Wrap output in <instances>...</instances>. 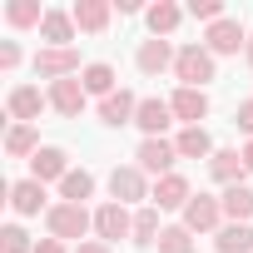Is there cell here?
Instances as JSON below:
<instances>
[{"label":"cell","mask_w":253,"mask_h":253,"mask_svg":"<svg viewBox=\"0 0 253 253\" xmlns=\"http://www.w3.org/2000/svg\"><path fill=\"white\" fill-rule=\"evenodd\" d=\"M218 253H253V223H228L218 228Z\"/></svg>","instance_id":"25"},{"label":"cell","mask_w":253,"mask_h":253,"mask_svg":"<svg viewBox=\"0 0 253 253\" xmlns=\"http://www.w3.org/2000/svg\"><path fill=\"white\" fill-rule=\"evenodd\" d=\"M40 35L50 40V50H70V40H75V15H65V10H45Z\"/></svg>","instance_id":"19"},{"label":"cell","mask_w":253,"mask_h":253,"mask_svg":"<svg viewBox=\"0 0 253 253\" xmlns=\"http://www.w3.org/2000/svg\"><path fill=\"white\" fill-rule=\"evenodd\" d=\"M15 65H20V45L5 40V45H0V70H15Z\"/></svg>","instance_id":"33"},{"label":"cell","mask_w":253,"mask_h":253,"mask_svg":"<svg viewBox=\"0 0 253 253\" xmlns=\"http://www.w3.org/2000/svg\"><path fill=\"white\" fill-rule=\"evenodd\" d=\"M10 209H15V213H40V209H45V184H40V179L10 184ZM45 213H50V209H45Z\"/></svg>","instance_id":"18"},{"label":"cell","mask_w":253,"mask_h":253,"mask_svg":"<svg viewBox=\"0 0 253 253\" xmlns=\"http://www.w3.org/2000/svg\"><path fill=\"white\" fill-rule=\"evenodd\" d=\"M75 253H114V248H109V243H99V238H94V243H80V248H75Z\"/></svg>","instance_id":"36"},{"label":"cell","mask_w":253,"mask_h":253,"mask_svg":"<svg viewBox=\"0 0 253 253\" xmlns=\"http://www.w3.org/2000/svg\"><path fill=\"white\" fill-rule=\"evenodd\" d=\"M94 233H99V243H114V238H134V218L124 213V204H104V209L94 213Z\"/></svg>","instance_id":"6"},{"label":"cell","mask_w":253,"mask_h":253,"mask_svg":"<svg viewBox=\"0 0 253 253\" xmlns=\"http://www.w3.org/2000/svg\"><path fill=\"white\" fill-rule=\"evenodd\" d=\"M174 75L184 80V89H204V84L213 80V55H209L204 45H184L179 60H174Z\"/></svg>","instance_id":"2"},{"label":"cell","mask_w":253,"mask_h":253,"mask_svg":"<svg viewBox=\"0 0 253 253\" xmlns=\"http://www.w3.org/2000/svg\"><path fill=\"white\" fill-rule=\"evenodd\" d=\"M189 179L184 174H164L159 184H154V209H189Z\"/></svg>","instance_id":"15"},{"label":"cell","mask_w":253,"mask_h":253,"mask_svg":"<svg viewBox=\"0 0 253 253\" xmlns=\"http://www.w3.org/2000/svg\"><path fill=\"white\" fill-rule=\"evenodd\" d=\"M218 218H223V204L209 199V194L189 199V209H184V228L189 233H209V228H218Z\"/></svg>","instance_id":"7"},{"label":"cell","mask_w":253,"mask_h":253,"mask_svg":"<svg viewBox=\"0 0 253 253\" xmlns=\"http://www.w3.org/2000/svg\"><path fill=\"white\" fill-rule=\"evenodd\" d=\"M204 50H209V55H238V50H248V30H243L238 20H218V25H209Z\"/></svg>","instance_id":"3"},{"label":"cell","mask_w":253,"mask_h":253,"mask_svg":"<svg viewBox=\"0 0 253 253\" xmlns=\"http://www.w3.org/2000/svg\"><path fill=\"white\" fill-rule=\"evenodd\" d=\"M174 149H179V159H213V139H209L204 124H199V129H184L174 139Z\"/></svg>","instance_id":"22"},{"label":"cell","mask_w":253,"mask_h":253,"mask_svg":"<svg viewBox=\"0 0 253 253\" xmlns=\"http://www.w3.org/2000/svg\"><path fill=\"white\" fill-rule=\"evenodd\" d=\"M233 124H238V129H248V134H253V99H243V104H238Z\"/></svg>","instance_id":"34"},{"label":"cell","mask_w":253,"mask_h":253,"mask_svg":"<svg viewBox=\"0 0 253 253\" xmlns=\"http://www.w3.org/2000/svg\"><path fill=\"white\" fill-rule=\"evenodd\" d=\"M45 228H50V238H84L89 228H94V218L84 213V204H50V213H45Z\"/></svg>","instance_id":"1"},{"label":"cell","mask_w":253,"mask_h":253,"mask_svg":"<svg viewBox=\"0 0 253 253\" xmlns=\"http://www.w3.org/2000/svg\"><path fill=\"white\" fill-rule=\"evenodd\" d=\"M209 174L218 179V184H243V174H248V164H243V154L238 149H213V159H209Z\"/></svg>","instance_id":"14"},{"label":"cell","mask_w":253,"mask_h":253,"mask_svg":"<svg viewBox=\"0 0 253 253\" xmlns=\"http://www.w3.org/2000/svg\"><path fill=\"white\" fill-rule=\"evenodd\" d=\"M50 104V94H40L35 84H15L10 89V114L20 119V124H30V119H40V109Z\"/></svg>","instance_id":"13"},{"label":"cell","mask_w":253,"mask_h":253,"mask_svg":"<svg viewBox=\"0 0 253 253\" xmlns=\"http://www.w3.org/2000/svg\"><path fill=\"white\" fill-rule=\"evenodd\" d=\"M243 55H248V65H253V35H248V50H243Z\"/></svg>","instance_id":"38"},{"label":"cell","mask_w":253,"mask_h":253,"mask_svg":"<svg viewBox=\"0 0 253 253\" xmlns=\"http://www.w3.org/2000/svg\"><path fill=\"white\" fill-rule=\"evenodd\" d=\"M243 164H248V169H253V139H248V149H243Z\"/></svg>","instance_id":"37"},{"label":"cell","mask_w":253,"mask_h":253,"mask_svg":"<svg viewBox=\"0 0 253 253\" xmlns=\"http://www.w3.org/2000/svg\"><path fill=\"white\" fill-rule=\"evenodd\" d=\"M159 209H139L134 213V243H159Z\"/></svg>","instance_id":"29"},{"label":"cell","mask_w":253,"mask_h":253,"mask_svg":"<svg viewBox=\"0 0 253 253\" xmlns=\"http://www.w3.org/2000/svg\"><path fill=\"white\" fill-rule=\"evenodd\" d=\"M89 194H94V174H89V169H70V174L60 179V199H65V204H84Z\"/></svg>","instance_id":"23"},{"label":"cell","mask_w":253,"mask_h":253,"mask_svg":"<svg viewBox=\"0 0 253 253\" xmlns=\"http://www.w3.org/2000/svg\"><path fill=\"white\" fill-rule=\"evenodd\" d=\"M134 114H139V99H134L129 89H114L109 99H99V119L109 124V129H119V124H134Z\"/></svg>","instance_id":"11"},{"label":"cell","mask_w":253,"mask_h":253,"mask_svg":"<svg viewBox=\"0 0 253 253\" xmlns=\"http://www.w3.org/2000/svg\"><path fill=\"white\" fill-rule=\"evenodd\" d=\"M50 104L65 114V119H80V109H84V84L70 75V80H55L50 84Z\"/></svg>","instance_id":"12"},{"label":"cell","mask_w":253,"mask_h":253,"mask_svg":"<svg viewBox=\"0 0 253 253\" xmlns=\"http://www.w3.org/2000/svg\"><path fill=\"white\" fill-rule=\"evenodd\" d=\"M174 60H179V55L169 50V40H144V45H139V55H134V65H139L144 75H164Z\"/></svg>","instance_id":"17"},{"label":"cell","mask_w":253,"mask_h":253,"mask_svg":"<svg viewBox=\"0 0 253 253\" xmlns=\"http://www.w3.org/2000/svg\"><path fill=\"white\" fill-rule=\"evenodd\" d=\"M35 75H45L50 84H55V80H70V75H84V70H80V50H50V45H45V50L35 55Z\"/></svg>","instance_id":"4"},{"label":"cell","mask_w":253,"mask_h":253,"mask_svg":"<svg viewBox=\"0 0 253 253\" xmlns=\"http://www.w3.org/2000/svg\"><path fill=\"white\" fill-rule=\"evenodd\" d=\"M75 25L80 30H89V35H99L104 25H109V15H114V5H109V0H75Z\"/></svg>","instance_id":"16"},{"label":"cell","mask_w":253,"mask_h":253,"mask_svg":"<svg viewBox=\"0 0 253 253\" xmlns=\"http://www.w3.org/2000/svg\"><path fill=\"white\" fill-rule=\"evenodd\" d=\"M109 194H114V204H134V199H144V194H149V189H144V169H139V164L114 169V174H109Z\"/></svg>","instance_id":"8"},{"label":"cell","mask_w":253,"mask_h":253,"mask_svg":"<svg viewBox=\"0 0 253 253\" xmlns=\"http://www.w3.org/2000/svg\"><path fill=\"white\" fill-rule=\"evenodd\" d=\"M35 253H65V243H60V238H40V243H35Z\"/></svg>","instance_id":"35"},{"label":"cell","mask_w":253,"mask_h":253,"mask_svg":"<svg viewBox=\"0 0 253 253\" xmlns=\"http://www.w3.org/2000/svg\"><path fill=\"white\" fill-rule=\"evenodd\" d=\"M5 20L15 30H30V25H45V10H40V0H10L5 5Z\"/></svg>","instance_id":"27"},{"label":"cell","mask_w":253,"mask_h":253,"mask_svg":"<svg viewBox=\"0 0 253 253\" xmlns=\"http://www.w3.org/2000/svg\"><path fill=\"white\" fill-rule=\"evenodd\" d=\"M144 20H149L154 40H164V35H174V30H179L184 10H179V5H169V0H159V5H149V10H144Z\"/></svg>","instance_id":"21"},{"label":"cell","mask_w":253,"mask_h":253,"mask_svg":"<svg viewBox=\"0 0 253 253\" xmlns=\"http://www.w3.org/2000/svg\"><path fill=\"white\" fill-rule=\"evenodd\" d=\"M134 124L144 129V139H159L169 124H174V109H169V99H139V114H134Z\"/></svg>","instance_id":"9"},{"label":"cell","mask_w":253,"mask_h":253,"mask_svg":"<svg viewBox=\"0 0 253 253\" xmlns=\"http://www.w3.org/2000/svg\"><path fill=\"white\" fill-rule=\"evenodd\" d=\"M159 253H194V233L179 223V228H164L159 233Z\"/></svg>","instance_id":"30"},{"label":"cell","mask_w":253,"mask_h":253,"mask_svg":"<svg viewBox=\"0 0 253 253\" xmlns=\"http://www.w3.org/2000/svg\"><path fill=\"white\" fill-rule=\"evenodd\" d=\"M5 154H10V159H25V154L35 159V154H40V144H35V129H30V124H15V129L5 134Z\"/></svg>","instance_id":"28"},{"label":"cell","mask_w":253,"mask_h":253,"mask_svg":"<svg viewBox=\"0 0 253 253\" xmlns=\"http://www.w3.org/2000/svg\"><path fill=\"white\" fill-rule=\"evenodd\" d=\"M223 213L233 218V223H248L253 218V189H243V184H233V189H223Z\"/></svg>","instance_id":"24"},{"label":"cell","mask_w":253,"mask_h":253,"mask_svg":"<svg viewBox=\"0 0 253 253\" xmlns=\"http://www.w3.org/2000/svg\"><path fill=\"white\" fill-rule=\"evenodd\" d=\"M189 15H194V20L218 25V20H223V5H218V0H189Z\"/></svg>","instance_id":"32"},{"label":"cell","mask_w":253,"mask_h":253,"mask_svg":"<svg viewBox=\"0 0 253 253\" xmlns=\"http://www.w3.org/2000/svg\"><path fill=\"white\" fill-rule=\"evenodd\" d=\"M30 174L45 184V179H65L70 174V164H65V149H55V144H45L35 159H30Z\"/></svg>","instance_id":"20"},{"label":"cell","mask_w":253,"mask_h":253,"mask_svg":"<svg viewBox=\"0 0 253 253\" xmlns=\"http://www.w3.org/2000/svg\"><path fill=\"white\" fill-rule=\"evenodd\" d=\"M169 109H174V119H184L189 124V129H199V119L209 114V94L204 89H174V99H169Z\"/></svg>","instance_id":"10"},{"label":"cell","mask_w":253,"mask_h":253,"mask_svg":"<svg viewBox=\"0 0 253 253\" xmlns=\"http://www.w3.org/2000/svg\"><path fill=\"white\" fill-rule=\"evenodd\" d=\"M134 159H139V169H144V174L164 179V174H174V159H179V149H174L169 139H144Z\"/></svg>","instance_id":"5"},{"label":"cell","mask_w":253,"mask_h":253,"mask_svg":"<svg viewBox=\"0 0 253 253\" xmlns=\"http://www.w3.org/2000/svg\"><path fill=\"white\" fill-rule=\"evenodd\" d=\"M0 253H35V243H30V233L25 228H5V233H0Z\"/></svg>","instance_id":"31"},{"label":"cell","mask_w":253,"mask_h":253,"mask_svg":"<svg viewBox=\"0 0 253 253\" xmlns=\"http://www.w3.org/2000/svg\"><path fill=\"white\" fill-rule=\"evenodd\" d=\"M80 84H84V94H114V70L104 65V60H94V65H84V75H80Z\"/></svg>","instance_id":"26"}]
</instances>
